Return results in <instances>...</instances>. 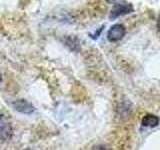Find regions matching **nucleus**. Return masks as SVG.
<instances>
[{
	"instance_id": "nucleus-1",
	"label": "nucleus",
	"mask_w": 160,
	"mask_h": 150,
	"mask_svg": "<svg viewBox=\"0 0 160 150\" xmlns=\"http://www.w3.org/2000/svg\"><path fill=\"white\" fill-rule=\"evenodd\" d=\"M132 11H133V6L130 3L119 2V3H116L113 6L112 10L110 11L109 18L111 20H113V19L118 18L119 16H122V15L131 13Z\"/></svg>"
},
{
	"instance_id": "nucleus-12",
	"label": "nucleus",
	"mask_w": 160,
	"mask_h": 150,
	"mask_svg": "<svg viewBox=\"0 0 160 150\" xmlns=\"http://www.w3.org/2000/svg\"><path fill=\"white\" fill-rule=\"evenodd\" d=\"M25 150H33V149H25Z\"/></svg>"
},
{
	"instance_id": "nucleus-2",
	"label": "nucleus",
	"mask_w": 160,
	"mask_h": 150,
	"mask_svg": "<svg viewBox=\"0 0 160 150\" xmlns=\"http://www.w3.org/2000/svg\"><path fill=\"white\" fill-rule=\"evenodd\" d=\"M125 33H126V29H125L124 25L122 24H114L108 30L107 33V38L109 41H118V40L122 39L124 37Z\"/></svg>"
},
{
	"instance_id": "nucleus-3",
	"label": "nucleus",
	"mask_w": 160,
	"mask_h": 150,
	"mask_svg": "<svg viewBox=\"0 0 160 150\" xmlns=\"http://www.w3.org/2000/svg\"><path fill=\"white\" fill-rule=\"evenodd\" d=\"M13 107L16 109L18 112H21L24 114H30L34 112V110H35L33 105L24 99H18L16 101H14Z\"/></svg>"
},
{
	"instance_id": "nucleus-5",
	"label": "nucleus",
	"mask_w": 160,
	"mask_h": 150,
	"mask_svg": "<svg viewBox=\"0 0 160 150\" xmlns=\"http://www.w3.org/2000/svg\"><path fill=\"white\" fill-rule=\"evenodd\" d=\"M159 124V118L155 115L148 114L142 119V125L146 127H155Z\"/></svg>"
},
{
	"instance_id": "nucleus-10",
	"label": "nucleus",
	"mask_w": 160,
	"mask_h": 150,
	"mask_svg": "<svg viewBox=\"0 0 160 150\" xmlns=\"http://www.w3.org/2000/svg\"><path fill=\"white\" fill-rule=\"evenodd\" d=\"M106 1H107L108 3H114L115 1H117V0H106Z\"/></svg>"
},
{
	"instance_id": "nucleus-8",
	"label": "nucleus",
	"mask_w": 160,
	"mask_h": 150,
	"mask_svg": "<svg viewBox=\"0 0 160 150\" xmlns=\"http://www.w3.org/2000/svg\"><path fill=\"white\" fill-rule=\"evenodd\" d=\"M104 28V26H102L101 28L99 29V31H96V33H95V35H92V37L94 38V39H96L97 38V36H99L100 35V33H101V31H102V29Z\"/></svg>"
},
{
	"instance_id": "nucleus-9",
	"label": "nucleus",
	"mask_w": 160,
	"mask_h": 150,
	"mask_svg": "<svg viewBox=\"0 0 160 150\" xmlns=\"http://www.w3.org/2000/svg\"><path fill=\"white\" fill-rule=\"evenodd\" d=\"M157 27H158L159 31H160V16H159V18H158V20H157Z\"/></svg>"
},
{
	"instance_id": "nucleus-11",
	"label": "nucleus",
	"mask_w": 160,
	"mask_h": 150,
	"mask_svg": "<svg viewBox=\"0 0 160 150\" xmlns=\"http://www.w3.org/2000/svg\"><path fill=\"white\" fill-rule=\"evenodd\" d=\"M1 79H2V78H1V74H0V81H1Z\"/></svg>"
},
{
	"instance_id": "nucleus-4",
	"label": "nucleus",
	"mask_w": 160,
	"mask_h": 150,
	"mask_svg": "<svg viewBox=\"0 0 160 150\" xmlns=\"http://www.w3.org/2000/svg\"><path fill=\"white\" fill-rule=\"evenodd\" d=\"M11 136V127L5 120L0 119V137L7 139Z\"/></svg>"
},
{
	"instance_id": "nucleus-6",
	"label": "nucleus",
	"mask_w": 160,
	"mask_h": 150,
	"mask_svg": "<svg viewBox=\"0 0 160 150\" xmlns=\"http://www.w3.org/2000/svg\"><path fill=\"white\" fill-rule=\"evenodd\" d=\"M65 44H66V46L71 50H76L79 47V41L76 37H66Z\"/></svg>"
},
{
	"instance_id": "nucleus-7",
	"label": "nucleus",
	"mask_w": 160,
	"mask_h": 150,
	"mask_svg": "<svg viewBox=\"0 0 160 150\" xmlns=\"http://www.w3.org/2000/svg\"><path fill=\"white\" fill-rule=\"evenodd\" d=\"M91 150H110V148L105 146V145H96V146H94Z\"/></svg>"
}]
</instances>
